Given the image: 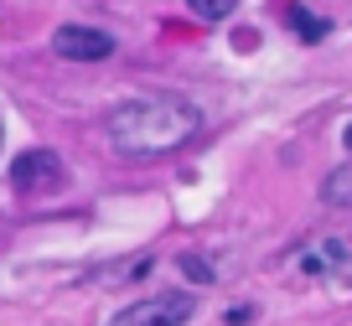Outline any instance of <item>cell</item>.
Returning <instances> with one entry per match:
<instances>
[{"instance_id":"cell-4","label":"cell","mask_w":352,"mask_h":326,"mask_svg":"<svg viewBox=\"0 0 352 326\" xmlns=\"http://www.w3.org/2000/svg\"><path fill=\"white\" fill-rule=\"evenodd\" d=\"M52 52L67 63H104L114 52V36L99 26H57L52 32Z\"/></svg>"},{"instance_id":"cell-8","label":"cell","mask_w":352,"mask_h":326,"mask_svg":"<svg viewBox=\"0 0 352 326\" xmlns=\"http://www.w3.org/2000/svg\"><path fill=\"white\" fill-rule=\"evenodd\" d=\"M182 274H187V280H202V285H208V280H212V264H208V259H197V254H182Z\"/></svg>"},{"instance_id":"cell-6","label":"cell","mask_w":352,"mask_h":326,"mask_svg":"<svg viewBox=\"0 0 352 326\" xmlns=\"http://www.w3.org/2000/svg\"><path fill=\"white\" fill-rule=\"evenodd\" d=\"M275 16H280V21H285L290 32L300 36V42H321V36L331 32V21H321L316 11H306L300 0H285V6H275Z\"/></svg>"},{"instance_id":"cell-3","label":"cell","mask_w":352,"mask_h":326,"mask_svg":"<svg viewBox=\"0 0 352 326\" xmlns=\"http://www.w3.org/2000/svg\"><path fill=\"white\" fill-rule=\"evenodd\" d=\"M296 270L311 280H347L352 274V243L347 239H316L296 254Z\"/></svg>"},{"instance_id":"cell-2","label":"cell","mask_w":352,"mask_h":326,"mask_svg":"<svg viewBox=\"0 0 352 326\" xmlns=\"http://www.w3.org/2000/svg\"><path fill=\"white\" fill-rule=\"evenodd\" d=\"M197 316V295L187 290H161V295H145V301L114 311L104 326H187Z\"/></svg>"},{"instance_id":"cell-9","label":"cell","mask_w":352,"mask_h":326,"mask_svg":"<svg viewBox=\"0 0 352 326\" xmlns=\"http://www.w3.org/2000/svg\"><path fill=\"white\" fill-rule=\"evenodd\" d=\"M223 321H228V326H243V321H254V305H233V311L223 316Z\"/></svg>"},{"instance_id":"cell-7","label":"cell","mask_w":352,"mask_h":326,"mask_svg":"<svg viewBox=\"0 0 352 326\" xmlns=\"http://www.w3.org/2000/svg\"><path fill=\"white\" fill-rule=\"evenodd\" d=\"M187 6H192L197 21H228V16L239 11V0H187Z\"/></svg>"},{"instance_id":"cell-1","label":"cell","mask_w":352,"mask_h":326,"mask_svg":"<svg viewBox=\"0 0 352 326\" xmlns=\"http://www.w3.org/2000/svg\"><path fill=\"white\" fill-rule=\"evenodd\" d=\"M197 130H202V109L182 94H145L109 114V145L130 161L182 151L187 140H197Z\"/></svg>"},{"instance_id":"cell-10","label":"cell","mask_w":352,"mask_h":326,"mask_svg":"<svg viewBox=\"0 0 352 326\" xmlns=\"http://www.w3.org/2000/svg\"><path fill=\"white\" fill-rule=\"evenodd\" d=\"M342 140H347V151H352V124H347V135H342Z\"/></svg>"},{"instance_id":"cell-5","label":"cell","mask_w":352,"mask_h":326,"mask_svg":"<svg viewBox=\"0 0 352 326\" xmlns=\"http://www.w3.org/2000/svg\"><path fill=\"white\" fill-rule=\"evenodd\" d=\"M63 182V155L57 151H21L11 161V186L16 192H52Z\"/></svg>"}]
</instances>
